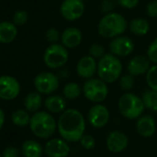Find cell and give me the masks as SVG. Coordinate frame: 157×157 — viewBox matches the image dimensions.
<instances>
[{
    "label": "cell",
    "instance_id": "cell-3",
    "mask_svg": "<svg viewBox=\"0 0 157 157\" xmlns=\"http://www.w3.org/2000/svg\"><path fill=\"white\" fill-rule=\"evenodd\" d=\"M128 22L124 16L117 12L104 15L97 25L98 33L107 39H113L122 35L128 28Z\"/></svg>",
    "mask_w": 157,
    "mask_h": 157
},
{
    "label": "cell",
    "instance_id": "cell-24",
    "mask_svg": "<svg viewBox=\"0 0 157 157\" xmlns=\"http://www.w3.org/2000/svg\"><path fill=\"white\" fill-rule=\"evenodd\" d=\"M63 96L67 100H76L82 94V88L77 82H70L65 84L62 90Z\"/></svg>",
    "mask_w": 157,
    "mask_h": 157
},
{
    "label": "cell",
    "instance_id": "cell-1",
    "mask_svg": "<svg viewBox=\"0 0 157 157\" xmlns=\"http://www.w3.org/2000/svg\"><path fill=\"white\" fill-rule=\"evenodd\" d=\"M86 122L78 109L68 108L61 113L57 120V130L62 139L67 142L80 141L84 135Z\"/></svg>",
    "mask_w": 157,
    "mask_h": 157
},
{
    "label": "cell",
    "instance_id": "cell-15",
    "mask_svg": "<svg viewBox=\"0 0 157 157\" xmlns=\"http://www.w3.org/2000/svg\"><path fill=\"white\" fill-rule=\"evenodd\" d=\"M128 145V137L120 130H112L106 138V147L109 151L118 153L123 151Z\"/></svg>",
    "mask_w": 157,
    "mask_h": 157
},
{
    "label": "cell",
    "instance_id": "cell-8",
    "mask_svg": "<svg viewBox=\"0 0 157 157\" xmlns=\"http://www.w3.org/2000/svg\"><path fill=\"white\" fill-rule=\"evenodd\" d=\"M59 77L52 72L44 71L36 75L33 81L35 90L41 94L50 95L59 88Z\"/></svg>",
    "mask_w": 157,
    "mask_h": 157
},
{
    "label": "cell",
    "instance_id": "cell-35",
    "mask_svg": "<svg viewBox=\"0 0 157 157\" xmlns=\"http://www.w3.org/2000/svg\"><path fill=\"white\" fill-rule=\"evenodd\" d=\"M145 12L150 18H157V0H151L145 7Z\"/></svg>",
    "mask_w": 157,
    "mask_h": 157
},
{
    "label": "cell",
    "instance_id": "cell-36",
    "mask_svg": "<svg viewBox=\"0 0 157 157\" xmlns=\"http://www.w3.org/2000/svg\"><path fill=\"white\" fill-rule=\"evenodd\" d=\"M118 6H120L123 9L127 10H132L136 8L139 4L140 0H116Z\"/></svg>",
    "mask_w": 157,
    "mask_h": 157
},
{
    "label": "cell",
    "instance_id": "cell-20",
    "mask_svg": "<svg viewBox=\"0 0 157 157\" xmlns=\"http://www.w3.org/2000/svg\"><path fill=\"white\" fill-rule=\"evenodd\" d=\"M67 99L57 94H50L44 101V106L50 113H62L67 109Z\"/></svg>",
    "mask_w": 157,
    "mask_h": 157
},
{
    "label": "cell",
    "instance_id": "cell-21",
    "mask_svg": "<svg viewBox=\"0 0 157 157\" xmlns=\"http://www.w3.org/2000/svg\"><path fill=\"white\" fill-rule=\"evenodd\" d=\"M130 33L136 36H144L150 31V24L147 20L143 18H135L128 23Z\"/></svg>",
    "mask_w": 157,
    "mask_h": 157
},
{
    "label": "cell",
    "instance_id": "cell-12",
    "mask_svg": "<svg viewBox=\"0 0 157 157\" xmlns=\"http://www.w3.org/2000/svg\"><path fill=\"white\" fill-rule=\"evenodd\" d=\"M110 119V112L108 108L101 103L93 105L88 112V121L90 125L95 128H102L107 125Z\"/></svg>",
    "mask_w": 157,
    "mask_h": 157
},
{
    "label": "cell",
    "instance_id": "cell-31",
    "mask_svg": "<svg viewBox=\"0 0 157 157\" xmlns=\"http://www.w3.org/2000/svg\"><path fill=\"white\" fill-rule=\"evenodd\" d=\"M117 3L116 0H102L100 3V11L105 15L115 11Z\"/></svg>",
    "mask_w": 157,
    "mask_h": 157
},
{
    "label": "cell",
    "instance_id": "cell-7",
    "mask_svg": "<svg viewBox=\"0 0 157 157\" xmlns=\"http://www.w3.org/2000/svg\"><path fill=\"white\" fill-rule=\"evenodd\" d=\"M68 51L62 44H51L44 53V62L51 69L63 67L68 61Z\"/></svg>",
    "mask_w": 157,
    "mask_h": 157
},
{
    "label": "cell",
    "instance_id": "cell-25",
    "mask_svg": "<svg viewBox=\"0 0 157 157\" xmlns=\"http://www.w3.org/2000/svg\"><path fill=\"white\" fill-rule=\"evenodd\" d=\"M141 99L146 109H149L153 113H157V92L148 89L142 94Z\"/></svg>",
    "mask_w": 157,
    "mask_h": 157
},
{
    "label": "cell",
    "instance_id": "cell-41",
    "mask_svg": "<svg viewBox=\"0 0 157 157\" xmlns=\"http://www.w3.org/2000/svg\"><path fill=\"white\" fill-rule=\"evenodd\" d=\"M0 99H1V98H0Z\"/></svg>",
    "mask_w": 157,
    "mask_h": 157
},
{
    "label": "cell",
    "instance_id": "cell-5",
    "mask_svg": "<svg viewBox=\"0 0 157 157\" xmlns=\"http://www.w3.org/2000/svg\"><path fill=\"white\" fill-rule=\"evenodd\" d=\"M117 106L120 114L130 120L139 118L145 110L141 97L129 92H126L119 97Z\"/></svg>",
    "mask_w": 157,
    "mask_h": 157
},
{
    "label": "cell",
    "instance_id": "cell-30",
    "mask_svg": "<svg viewBox=\"0 0 157 157\" xmlns=\"http://www.w3.org/2000/svg\"><path fill=\"white\" fill-rule=\"evenodd\" d=\"M105 54V49L101 44L94 43L89 48V55L94 58H95L96 60L97 59L99 60L101 57H103Z\"/></svg>",
    "mask_w": 157,
    "mask_h": 157
},
{
    "label": "cell",
    "instance_id": "cell-27",
    "mask_svg": "<svg viewBox=\"0 0 157 157\" xmlns=\"http://www.w3.org/2000/svg\"><path fill=\"white\" fill-rule=\"evenodd\" d=\"M119 88L123 92H129L135 85V77L130 73H126L121 75L118 80Z\"/></svg>",
    "mask_w": 157,
    "mask_h": 157
},
{
    "label": "cell",
    "instance_id": "cell-19",
    "mask_svg": "<svg viewBox=\"0 0 157 157\" xmlns=\"http://www.w3.org/2000/svg\"><path fill=\"white\" fill-rule=\"evenodd\" d=\"M18 35L17 26L11 21L0 22V44H10Z\"/></svg>",
    "mask_w": 157,
    "mask_h": 157
},
{
    "label": "cell",
    "instance_id": "cell-29",
    "mask_svg": "<svg viewBox=\"0 0 157 157\" xmlns=\"http://www.w3.org/2000/svg\"><path fill=\"white\" fill-rule=\"evenodd\" d=\"M29 20V14L26 10H18L14 13L13 15V19H12V22L16 25V26H23L25 23H27Z\"/></svg>",
    "mask_w": 157,
    "mask_h": 157
},
{
    "label": "cell",
    "instance_id": "cell-11",
    "mask_svg": "<svg viewBox=\"0 0 157 157\" xmlns=\"http://www.w3.org/2000/svg\"><path fill=\"white\" fill-rule=\"evenodd\" d=\"M135 49L134 42L127 36L119 35L111 39L109 43V51L111 54L118 56L125 57L133 53Z\"/></svg>",
    "mask_w": 157,
    "mask_h": 157
},
{
    "label": "cell",
    "instance_id": "cell-2",
    "mask_svg": "<svg viewBox=\"0 0 157 157\" xmlns=\"http://www.w3.org/2000/svg\"><path fill=\"white\" fill-rule=\"evenodd\" d=\"M123 65L118 56L109 53H105L103 57L98 60L97 75L107 84L114 83L119 80L122 75Z\"/></svg>",
    "mask_w": 157,
    "mask_h": 157
},
{
    "label": "cell",
    "instance_id": "cell-34",
    "mask_svg": "<svg viewBox=\"0 0 157 157\" xmlns=\"http://www.w3.org/2000/svg\"><path fill=\"white\" fill-rule=\"evenodd\" d=\"M147 56L153 64H157V37L150 44L147 49Z\"/></svg>",
    "mask_w": 157,
    "mask_h": 157
},
{
    "label": "cell",
    "instance_id": "cell-33",
    "mask_svg": "<svg viewBox=\"0 0 157 157\" xmlns=\"http://www.w3.org/2000/svg\"><path fill=\"white\" fill-rule=\"evenodd\" d=\"M61 34L59 33L58 30L56 28H49L45 33V39L48 43L51 44H56L60 40Z\"/></svg>",
    "mask_w": 157,
    "mask_h": 157
},
{
    "label": "cell",
    "instance_id": "cell-22",
    "mask_svg": "<svg viewBox=\"0 0 157 157\" xmlns=\"http://www.w3.org/2000/svg\"><path fill=\"white\" fill-rule=\"evenodd\" d=\"M43 105L42 94L37 91L29 93L24 98V107L28 112L35 113L39 111Z\"/></svg>",
    "mask_w": 157,
    "mask_h": 157
},
{
    "label": "cell",
    "instance_id": "cell-16",
    "mask_svg": "<svg viewBox=\"0 0 157 157\" xmlns=\"http://www.w3.org/2000/svg\"><path fill=\"white\" fill-rule=\"evenodd\" d=\"M61 44L67 49H72L80 46L82 43V33L76 27L66 28L60 37Z\"/></svg>",
    "mask_w": 157,
    "mask_h": 157
},
{
    "label": "cell",
    "instance_id": "cell-40",
    "mask_svg": "<svg viewBox=\"0 0 157 157\" xmlns=\"http://www.w3.org/2000/svg\"><path fill=\"white\" fill-rule=\"evenodd\" d=\"M0 157H2V155H1V154H0Z\"/></svg>",
    "mask_w": 157,
    "mask_h": 157
},
{
    "label": "cell",
    "instance_id": "cell-10",
    "mask_svg": "<svg viewBox=\"0 0 157 157\" xmlns=\"http://www.w3.org/2000/svg\"><path fill=\"white\" fill-rule=\"evenodd\" d=\"M21 93V84L17 78L10 75L0 77V98L3 100H13Z\"/></svg>",
    "mask_w": 157,
    "mask_h": 157
},
{
    "label": "cell",
    "instance_id": "cell-38",
    "mask_svg": "<svg viewBox=\"0 0 157 157\" xmlns=\"http://www.w3.org/2000/svg\"><path fill=\"white\" fill-rule=\"evenodd\" d=\"M4 122H5V114H4L3 110L0 108V130H1V128L4 125Z\"/></svg>",
    "mask_w": 157,
    "mask_h": 157
},
{
    "label": "cell",
    "instance_id": "cell-4",
    "mask_svg": "<svg viewBox=\"0 0 157 157\" xmlns=\"http://www.w3.org/2000/svg\"><path fill=\"white\" fill-rule=\"evenodd\" d=\"M30 128L38 138L48 139L54 135L57 128V122L50 112L37 111L31 117Z\"/></svg>",
    "mask_w": 157,
    "mask_h": 157
},
{
    "label": "cell",
    "instance_id": "cell-23",
    "mask_svg": "<svg viewBox=\"0 0 157 157\" xmlns=\"http://www.w3.org/2000/svg\"><path fill=\"white\" fill-rule=\"evenodd\" d=\"M21 151L24 157H42L44 151L42 145L34 140H26L21 146Z\"/></svg>",
    "mask_w": 157,
    "mask_h": 157
},
{
    "label": "cell",
    "instance_id": "cell-14",
    "mask_svg": "<svg viewBox=\"0 0 157 157\" xmlns=\"http://www.w3.org/2000/svg\"><path fill=\"white\" fill-rule=\"evenodd\" d=\"M44 151L47 157H67L69 154L70 148L66 140L56 138L46 142Z\"/></svg>",
    "mask_w": 157,
    "mask_h": 157
},
{
    "label": "cell",
    "instance_id": "cell-6",
    "mask_svg": "<svg viewBox=\"0 0 157 157\" xmlns=\"http://www.w3.org/2000/svg\"><path fill=\"white\" fill-rule=\"evenodd\" d=\"M107 83L98 78H91L86 80L82 86V94L84 97L92 103L99 104L104 102L108 96Z\"/></svg>",
    "mask_w": 157,
    "mask_h": 157
},
{
    "label": "cell",
    "instance_id": "cell-32",
    "mask_svg": "<svg viewBox=\"0 0 157 157\" xmlns=\"http://www.w3.org/2000/svg\"><path fill=\"white\" fill-rule=\"evenodd\" d=\"M80 143H81V146L84 148L85 150H92L95 147L96 141H95V139L92 135L84 134L80 140Z\"/></svg>",
    "mask_w": 157,
    "mask_h": 157
},
{
    "label": "cell",
    "instance_id": "cell-17",
    "mask_svg": "<svg viewBox=\"0 0 157 157\" xmlns=\"http://www.w3.org/2000/svg\"><path fill=\"white\" fill-rule=\"evenodd\" d=\"M151 67V60L147 56H135L132 57L127 66L128 73L134 77L145 75Z\"/></svg>",
    "mask_w": 157,
    "mask_h": 157
},
{
    "label": "cell",
    "instance_id": "cell-18",
    "mask_svg": "<svg viewBox=\"0 0 157 157\" xmlns=\"http://www.w3.org/2000/svg\"><path fill=\"white\" fill-rule=\"evenodd\" d=\"M136 130L139 135L143 138L151 137L156 131V122L153 117L150 115H141L137 118Z\"/></svg>",
    "mask_w": 157,
    "mask_h": 157
},
{
    "label": "cell",
    "instance_id": "cell-39",
    "mask_svg": "<svg viewBox=\"0 0 157 157\" xmlns=\"http://www.w3.org/2000/svg\"><path fill=\"white\" fill-rule=\"evenodd\" d=\"M82 1H87V0H82Z\"/></svg>",
    "mask_w": 157,
    "mask_h": 157
},
{
    "label": "cell",
    "instance_id": "cell-28",
    "mask_svg": "<svg viewBox=\"0 0 157 157\" xmlns=\"http://www.w3.org/2000/svg\"><path fill=\"white\" fill-rule=\"evenodd\" d=\"M145 78L149 89L157 92V64L151 66L150 69L145 74Z\"/></svg>",
    "mask_w": 157,
    "mask_h": 157
},
{
    "label": "cell",
    "instance_id": "cell-37",
    "mask_svg": "<svg viewBox=\"0 0 157 157\" xmlns=\"http://www.w3.org/2000/svg\"><path fill=\"white\" fill-rule=\"evenodd\" d=\"M20 155V151L13 146L7 147L2 153V157H19Z\"/></svg>",
    "mask_w": 157,
    "mask_h": 157
},
{
    "label": "cell",
    "instance_id": "cell-13",
    "mask_svg": "<svg viewBox=\"0 0 157 157\" xmlns=\"http://www.w3.org/2000/svg\"><path fill=\"white\" fill-rule=\"evenodd\" d=\"M97 64L98 61L90 55L84 56L78 59L76 66V72L80 78L88 80L97 74Z\"/></svg>",
    "mask_w": 157,
    "mask_h": 157
},
{
    "label": "cell",
    "instance_id": "cell-26",
    "mask_svg": "<svg viewBox=\"0 0 157 157\" xmlns=\"http://www.w3.org/2000/svg\"><path fill=\"white\" fill-rule=\"evenodd\" d=\"M31 117H32L26 109H18L13 112L11 116V120L15 126L22 128L30 124Z\"/></svg>",
    "mask_w": 157,
    "mask_h": 157
},
{
    "label": "cell",
    "instance_id": "cell-9",
    "mask_svg": "<svg viewBox=\"0 0 157 157\" xmlns=\"http://www.w3.org/2000/svg\"><path fill=\"white\" fill-rule=\"evenodd\" d=\"M59 11L63 19L67 21H75L81 19L85 11V4L82 0H63Z\"/></svg>",
    "mask_w": 157,
    "mask_h": 157
}]
</instances>
